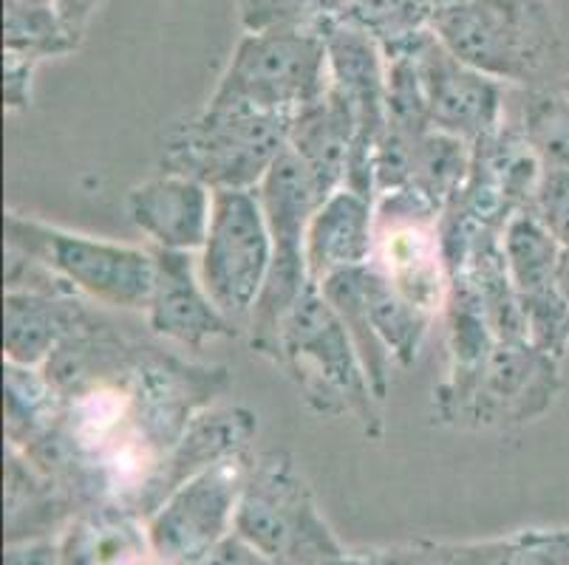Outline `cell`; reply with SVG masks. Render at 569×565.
I'll return each mask as SVG.
<instances>
[{
  "instance_id": "6da1fadb",
  "label": "cell",
  "mask_w": 569,
  "mask_h": 565,
  "mask_svg": "<svg viewBox=\"0 0 569 565\" xmlns=\"http://www.w3.org/2000/svg\"><path fill=\"white\" fill-rule=\"evenodd\" d=\"M40 371L60 396L51 427L20 453L74 504L151 517L170 450L230 387L196 365L133 342L94 314Z\"/></svg>"
},
{
  "instance_id": "7a4b0ae2",
  "label": "cell",
  "mask_w": 569,
  "mask_h": 565,
  "mask_svg": "<svg viewBox=\"0 0 569 565\" xmlns=\"http://www.w3.org/2000/svg\"><path fill=\"white\" fill-rule=\"evenodd\" d=\"M272 362L289 373L309 411L323 418H355L369 438L380 442L382 402L371 391L369 373L343 320L318 283L283 320Z\"/></svg>"
},
{
  "instance_id": "3957f363",
  "label": "cell",
  "mask_w": 569,
  "mask_h": 565,
  "mask_svg": "<svg viewBox=\"0 0 569 565\" xmlns=\"http://www.w3.org/2000/svg\"><path fill=\"white\" fill-rule=\"evenodd\" d=\"M292 119L267 117L238 105L210 102L164 137L159 170L219 190H258L263 175L289 150Z\"/></svg>"
},
{
  "instance_id": "277c9868",
  "label": "cell",
  "mask_w": 569,
  "mask_h": 565,
  "mask_svg": "<svg viewBox=\"0 0 569 565\" xmlns=\"http://www.w3.org/2000/svg\"><path fill=\"white\" fill-rule=\"evenodd\" d=\"M258 195L272 235V266L247 325V340L256 354L272 360L283 320L315 283L307 263V232L329 190L301 155L287 150L263 175Z\"/></svg>"
},
{
  "instance_id": "5b68a950",
  "label": "cell",
  "mask_w": 569,
  "mask_h": 565,
  "mask_svg": "<svg viewBox=\"0 0 569 565\" xmlns=\"http://www.w3.org/2000/svg\"><path fill=\"white\" fill-rule=\"evenodd\" d=\"M431 29L453 57L501 85H541L558 51L547 0H470L437 9Z\"/></svg>"
},
{
  "instance_id": "8992f818",
  "label": "cell",
  "mask_w": 569,
  "mask_h": 565,
  "mask_svg": "<svg viewBox=\"0 0 569 565\" xmlns=\"http://www.w3.org/2000/svg\"><path fill=\"white\" fill-rule=\"evenodd\" d=\"M561 393L558 360L527 340H496L479 367L433 391V422L468 430H510L538 422Z\"/></svg>"
},
{
  "instance_id": "52a82bcc",
  "label": "cell",
  "mask_w": 569,
  "mask_h": 565,
  "mask_svg": "<svg viewBox=\"0 0 569 565\" xmlns=\"http://www.w3.org/2000/svg\"><path fill=\"white\" fill-rule=\"evenodd\" d=\"M329 49L320 29L244 31L210 102L295 119L329 91Z\"/></svg>"
},
{
  "instance_id": "ba28073f",
  "label": "cell",
  "mask_w": 569,
  "mask_h": 565,
  "mask_svg": "<svg viewBox=\"0 0 569 565\" xmlns=\"http://www.w3.org/2000/svg\"><path fill=\"white\" fill-rule=\"evenodd\" d=\"M7 246L38 258L82 300L122 311H144L153 289V249L82 235L40 218L7 212Z\"/></svg>"
},
{
  "instance_id": "9c48e42d",
  "label": "cell",
  "mask_w": 569,
  "mask_h": 565,
  "mask_svg": "<svg viewBox=\"0 0 569 565\" xmlns=\"http://www.w3.org/2000/svg\"><path fill=\"white\" fill-rule=\"evenodd\" d=\"M232 532L281 565H303L343 552L318 515L309 484L287 450L252 458Z\"/></svg>"
},
{
  "instance_id": "30bf717a",
  "label": "cell",
  "mask_w": 569,
  "mask_h": 565,
  "mask_svg": "<svg viewBox=\"0 0 569 565\" xmlns=\"http://www.w3.org/2000/svg\"><path fill=\"white\" fill-rule=\"evenodd\" d=\"M199 278L221 314L247 334L272 266V235L258 190H219L199 255Z\"/></svg>"
},
{
  "instance_id": "8fae6325",
  "label": "cell",
  "mask_w": 569,
  "mask_h": 565,
  "mask_svg": "<svg viewBox=\"0 0 569 565\" xmlns=\"http://www.w3.org/2000/svg\"><path fill=\"white\" fill-rule=\"evenodd\" d=\"M252 458V453H241L219 461L164 497L144 521L148 543L162 563L201 565L232 535Z\"/></svg>"
},
{
  "instance_id": "7c38bea8",
  "label": "cell",
  "mask_w": 569,
  "mask_h": 565,
  "mask_svg": "<svg viewBox=\"0 0 569 565\" xmlns=\"http://www.w3.org/2000/svg\"><path fill=\"white\" fill-rule=\"evenodd\" d=\"M439 218L413 190L377 195L375 266L419 309L442 314L451 292V274L445 263Z\"/></svg>"
},
{
  "instance_id": "4fadbf2b",
  "label": "cell",
  "mask_w": 569,
  "mask_h": 565,
  "mask_svg": "<svg viewBox=\"0 0 569 565\" xmlns=\"http://www.w3.org/2000/svg\"><path fill=\"white\" fill-rule=\"evenodd\" d=\"M408 51L417 65L433 131L451 133L476 148L505 128L507 85L453 57L433 29Z\"/></svg>"
},
{
  "instance_id": "5bb4252c",
  "label": "cell",
  "mask_w": 569,
  "mask_h": 565,
  "mask_svg": "<svg viewBox=\"0 0 569 565\" xmlns=\"http://www.w3.org/2000/svg\"><path fill=\"white\" fill-rule=\"evenodd\" d=\"M153 289L144 305L153 336L184 351H204L210 342L241 334L207 294L199 278V258L153 249Z\"/></svg>"
},
{
  "instance_id": "9a60e30c",
  "label": "cell",
  "mask_w": 569,
  "mask_h": 565,
  "mask_svg": "<svg viewBox=\"0 0 569 565\" xmlns=\"http://www.w3.org/2000/svg\"><path fill=\"white\" fill-rule=\"evenodd\" d=\"M216 193L188 175L159 170L153 179L131 186L128 215L153 249L199 255L204 246Z\"/></svg>"
},
{
  "instance_id": "2e32d148",
  "label": "cell",
  "mask_w": 569,
  "mask_h": 565,
  "mask_svg": "<svg viewBox=\"0 0 569 565\" xmlns=\"http://www.w3.org/2000/svg\"><path fill=\"white\" fill-rule=\"evenodd\" d=\"M377 246V199L338 186L323 199L307 232V263L315 283L371 266Z\"/></svg>"
},
{
  "instance_id": "e0dca14e",
  "label": "cell",
  "mask_w": 569,
  "mask_h": 565,
  "mask_svg": "<svg viewBox=\"0 0 569 565\" xmlns=\"http://www.w3.org/2000/svg\"><path fill=\"white\" fill-rule=\"evenodd\" d=\"M94 311L82 297L7 292L3 297V362L43 367Z\"/></svg>"
},
{
  "instance_id": "ac0fdd59",
  "label": "cell",
  "mask_w": 569,
  "mask_h": 565,
  "mask_svg": "<svg viewBox=\"0 0 569 565\" xmlns=\"http://www.w3.org/2000/svg\"><path fill=\"white\" fill-rule=\"evenodd\" d=\"M258 435V416L244 404H210L193 422L188 424L184 435L170 450L157 484V509L164 497L210 470L219 461L232 455L252 453V442Z\"/></svg>"
},
{
  "instance_id": "d6986e66",
  "label": "cell",
  "mask_w": 569,
  "mask_h": 565,
  "mask_svg": "<svg viewBox=\"0 0 569 565\" xmlns=\"http://www.w3.org/2000/svg\"><path fill=\"white\" fill-rule=\"evenodd\" d=\"M355 148V113L329 82V91L289 122V150L301 155L326 190L335 193L338 186H343Z\"/></svg>"
},
{
  "instance_id": "ffe728a7",
  "label": "cell",
  "mask_w": 569,
  "mask_h": 565,
  "mask_svg": "<svg viewBox=\"0 0 569 565\" xmlns=\"http://www.w3.org/2000/svg\"><path fill=\"white\" fill-rule=\"evenodd\" d=\"M360 294H363L366 314L371 320L377 340L391 354L395 365L408 367L417 362L428 329L437 317L431 311L419 309L417 303L397 292L391 280L371 263L360 269Z\"/></svg>"
},
{
  "instance_id": "44dd1931",
  "label": "cell",
  "mask_w": 569,
  "mask_h": 565,
  "mask_svg": "<svg viewBox=\"0 0 569 565\" xmlns=\"http://www.w3.org/2000/svg\"><path fill=\"white\" fill-rule=\"evenodd\" d=\"M148 546V532L137 515L119 509H86L69 523L60 557L63 565H126Z\"/></svg>"
},
{
  "instance_id": "7402d4cb",
  "label": "cell",
  "mask_w": 569,
  "mask_h": 565,
  "mask_svg": "<svg viewBox=\"0 0 569 565\" xmlns=\"http://www.w3.org/2000/svg\"><path fill=\"white\" fill-rule=\"evenodd\" d=\"M501 249L510 283L516 289V300L536 297L558 286V263L563 246L556 241L547 224L536 215V210H521L507 221L501 232Z\"/></svg>"
},
{
  "instance_id": "603a6c76",
  "label": "cell",
  "mask_w": 569,
  "mask_h": 565,
  "mask_svg": "<svg viewBox=\"0 0 569 565\" xmlns=\"http://www.w3.org/2000/svg\"><path fill=\"white\" fill-rule=\"evenodd\" d=\"M71 504L74 501L54 481L46 478L20 450L7 444V523L12 541L20 528L26 532L23 541H38V528L54 526Z\"/></svg>"
},
{
  "instance_id": "cb8c5ba5",
  "label": "cell",
  "mask_w": 569,
  "mask_h": 565,
  "mask_svg": "<svg viewBox=\"0 0 569 565\" xmlns=\"http://www.w3.org/2000/svg\"><path fill=\"white\" fill-rule=\"evenodd\" d=\"M433 14L437 7L431 0H346L340 18L363 29L388 60L426 38Z\"/></svg>"
},
{
  "instance_id": "d4e9b609",
  "label": "cell",
  "mask_w": 569,
  "mask_h": 565,
  "mask_svg": "<svg viewBox=\"0 0 569 565\" xmlns=\"http://www.w3.org/2000/svg\"><path fill=\"white\" fill-rule=\"evenodd\" d=\"M54 0H3V51L32 57H66L80 49Z\"/></svg>"
},
{
  "instance_id": "484cf974",
  "label": "cell",
  "mask_w": 569,
  "mask_h": 565,
  "mask_svg": "<svg viewBox=\"0 0 569 565\" xmlns=\"http://www.w3.org/2000/svg\"><path fill=\"white\" fill-rule=\"evenodd\" d=\"M516 128L547 170L569 168V77L527 88Z\"/></svg>"
},
{
  "instance_id": "4316f807",
  "label": "cell",
  "mask_w": 569,
  "mask_h": 565,
  "mask_svg": "<svg viewBox=\"0 0 569 565\" xmlns=\"http://www.w3.org/2000/svg\"><path fill=\"white\" fill-rule=\"evenodd\" d=\"M323 297L332 303V309L338 311V317L343 320L346 331H349L351 342H355L357 354L363 360L366 373H369L371 391L380 402H386L388 385H391V354L382 349V342L377 340L375 329H371V320L366 314L363 294H360V269H351V272H340L326 278L323 283H318Z\"/></svg>"
},
{
  "instance_id": "83f0119b",
  "label": "cell",
  "mask_w": 569,
  "mask_h": 565,
  "mask_svg": "<svg viewBox=\"0 0 569 565\" xmlns=\"http://www.w3.org/2000/svg\"><path fill=\"white\" fill-rule=\"evenodd\" d=\"M3 387H7V444L26 450L51 427L60 407V396L46 380L40 367H20L3 362Z\"/></svg>"
},
{
  "instance_id": "f1b7e54d",
  "label": "cell",
  "mask_w": 569,
  "mask_h": 565,
  "mask_svg": "<svg viewBox=\"0 0 569 565\" xmlns=\"http://www.w3.org/2000/svg\"><path fill=\"white\" fill-rule=\"evenodd\" d=\"M346 0H236L238 23L244 31L323 29L340 18Z\"/></svg>"
},
{
  "instance_id": "f546056e",
  "label": "cell",
  "mask_w": 569,
  "mask_h": 565,
  "mask_svg": "<svg viewBox=\"0 0 569 565\" xmlns=\"http://www.w3.org/2000/svg\"><path fill=\"white\" fill-rule=\"evenodd\" d=\"M532 210L556 235V241L569 249V168L545 170Z\"/></svg>"
},
{
  "instance_id": "4dcf8cb0",
  "label": "cell",
  "mask_w": 569,
  "mask_h": 565,
  "mask_svg": "<svg viewBox=\"0 0 569 565\" xmlns=\"http://www.w3.org/2000/svg\"><path fill=\"white\" fill-rule=\"evenodd\" d=\"M510 565H569V528L519 535Z\"/></svg>"
},
{
  "instance_id": "1f68e13d",
  "label": "cell",
  "mask_w": 569,
  "mask_h": 565,
  "mask_svg": "<svg viewBox=\"0 0 569 565\" xmlns=\"http://www.w3.org/2000/svg\"><path fill=\"white\" fill-rule=\"evenodd\" d=\"M40 62L32 57L14 54V51H3V105L9 113L29 111L32 105V85L34 71Z\"/></svg>"
},
{
  "instance_id": "d6a6232c",
  "label": "cell",
  "mask_w": 569,
  "mask_h": 565,
  "mask_svg": "<svg viewBox=\"0 0 569 565\" xmlns=\"http://www.w3.org/2000/svg\"><path fill=\"white\" fill-rule=\"evenodd\" d=\"M470 543L468 546H433V543H422V546H408L400 552L386 554L388 565H468Z\"/></svg>"
},
{
  "instance_id": "836d02e7",
  "label": "cell",
  "mask_w": 569,
  "mask_h": 565,
  "mask_svg": "<svg viewBox=\"0 0 569 565\" xmlns=\"http://www.w3.org/2000/svg\"><path fill=\"white\" fill-rule=\"evenodd\" d=\"M201 565H281V563L267 557L263 552H258L252 543H247L244 537H238L236 532H232V535L227 537V541L221 543V546L216 548V552L210 554Z\"/></svg>"
},
{
  "instance_id": "e575fe53",
  "label": "cell",
  "mask_w": 569,
  "mask_h": 565,
  "mask_svg": "<svg viewBox=\"0 0 569 565\" xmlns=\"http://www.w3.org/2000/svg\"><path fill=\"white\" fill-rule=\"evenodd\" d=\"M3 565H63L60 557V543H51L46 537L38 541L9 543Z\"/></svg>"
},
{
  "instance_id": "d590c367",
  "label": "cell",
  "mask_w": 569,
  "mask_h": 565,
  "mask_svg": "<svg viewBox=\"0 0 569 565\" xmlns=\"http://www.w3.org/2000/svg\"><path fill=\"white\" fill-rule=\"evenodd\" d=\"M57 9H60V14H63L66 26L71 29V34H74L77 40L86 38V29L88 23H91V18H94L97 9L102 7V0H54Z\"/></svg>"
},
{
  "instance_id": "8d00e7d4",
  "label": "cell",
  "mask_w": 569,
  "mask_h": 565,
  "mask_svg": "<svg viewBox=\"0 0 569 565\" xmlns=\"http://www.w3.org/2000/svg\"><path fill=\"white\" fill-rule=\"evenodd\" d=\"M303 565H388L386 554H369V557H355V554H326V557L309 559Z\"/></svg>"
},
{
  "instance_id": "74e56055",
  "label": "cell",
  "mask_w": 569,
  "mask_h": 565,
  "mask_svg": "<svg viewBox=\"0 0 569 565\" xmlns=\"http://www.w3.org/2000/svg\"><path fill=\"white\" fill-rule=\"evenodd\" d=\"M556 280H558V292H561V297L567 300V305H569V249H563Z\"/></svg>"
}]
</instances>
